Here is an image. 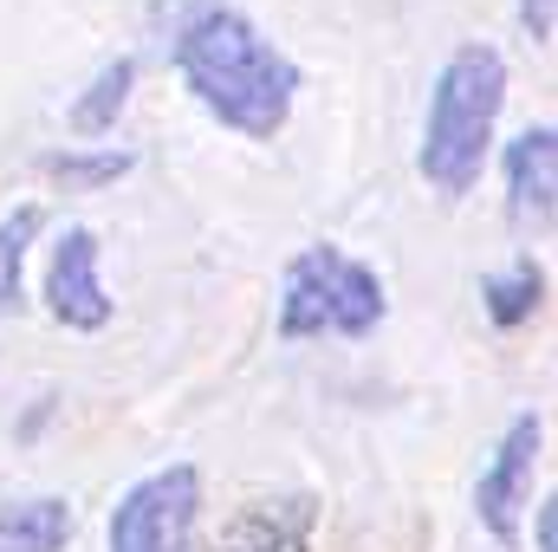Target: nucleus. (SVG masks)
<instances>
[{
	"instance_id": "nucleus-1",
	"label": "nucleus",
	"mask_w": 558,
	"mask_h": 552,
	"mask_svg": "<svg viewBox=\"0 0 558 552\" xmlns=\"http://www.w3.org/2000/svg\"><path fill=\"white\" fill-rule=\"evenodd\" d=\"M169 65L182 79V92L202 105V118H215L221 131L247 143H274L292 124V105L305 92L299 59L260 33L254 13H241L228 0H202L182 13V26L169 39Z\"/></svg>"
},
{
	"instance_id": "nucleus-3",
	"label": "nucleus",
	"mask_w": 558,
	"mask_h": 552,
	"mask_svg": "<svg viewBox=\"0 0 558 552\" xmlns=\"http://www.w3.org/2000/svg\"><path fill=\"white\" fill-rule=\"evenodd\" d=\"M390 312L384 274L338 241H312L286 261L279 274V338L312 345V338H371Z\"/></svg>"
},
{
	"instance_id": "nucleus-8",
	"label": "nucleus",
	"mask_w": 558,
	"mask_h": 552,
	"mask_svg": "<svg viewBox=\"0 0 558 552\" xmlns=\"http://www.w3.org/2000/svg\"><path fill=\"white\" fill-rule=\"evenodd\" d=\"M312 533H318L312 494H267V501H247L208 552H312Z\"/></svg>"
},
{
	"instance_id": "nucleus-12",
	"label": "nucleus",
	"mask_w": 558,
	"mask_h": 552,
	"mask_svg": "<svg viewBox=\"0 0 558 552\" xmlns=\"http://www.w3.org/2000/svg\"><path fill=\"white\" fill-rule=\"evenodd\" d=\"M39 169L52 176V182H65V189H111L118 176H131L137 169V149H118V143H65V149H46L39 156Z\"/></svg>"
},
{
	"instance_id": "nucleus-5",
	"label": "nucleus",
	"mask_w": 558,
	"mask_h": 552,
	"mask_svg": "<svg viewBox=\"0 0 558 552\" xmlns=\"http://www.w3.org/2000/svg\"><path fill=\"white\" fill-rule=\"evenodd\" d=\"M539 448H546V416L520 410L494 455L481 461V481H474V520L487 527V540L500 547H520V514H526V494H533V468H539Z\"/></svg>"
},
{
	"instance_id": "nucleus-10",
	"label": "nucleus",
	"mask_w": 558,
	"mask_h": 552,
	"mask_svg": "<svg viewBox=\"0 0 558 552\" xmlns=\"http://www.w3.org/2000/svg\"><path fill=\"white\" fill-rule=\"evenodd\" d=\"M131 85H137V59L124 52V59H105L98 72H92V85L72 98V111H65V124H72V137H111L118 131V118H124V105H131Z\"/></svg>"
},
{
	"instance_id": "nucleus-13",
	"label": "nucleus",
	"mask_w": 558,
	"mask_h": 552,
	"mask_svg": "<svg viewBox=\"0 0 558 552\" xmlns=\"http://www.w3.org/2000/svg\"><path fill=\"white\" fill-rule=\"evenodd\" d=\"M46 235V208L39 202H20L0 215V312H20L26 299V261H33V241Z\"/></svg>"
},
{
	"instance_id": "nucleus-2",
	"label": "nucleus",
	"mask_w": 558,
	"mask_h": 552,
	"mask_svg": "<svg viewBox=\"0 0 558 552\" xmlns=\"http://www.w3.org/2000/svg\"><path fill=\"white\" fill-rule=\"evenodd\" d=\"M500 111H507V52L487 46V39L454 46L435 72V85H428L422 143H416V176L441 202L474 195V182L494 156Z\"/></svg>"
},
{
	"instance_id": "nucleus-11",
	"label": "nucleus",
	"mask_w": 558,
	"mask_h": 552,
	"mask_svg": "<svg viewBox=\"0 0 558 552\" xmlns=\"http://www.w3.org/2000/svg\"><path fill=\"white\" fill-rule=\"evenodd\" d=\"M539 305H546V267H539L533 254H520L513 267H500V274L481 279V312H487L494 332H520Z\"/></svg>"
},
{
	"instance_id": "nucleus-14",
	"label": "nucleus",
	"mask_w": 558,
	"mask_h": 552,
	"mask_svg": "<svg viewBox=\"0 0 558 552\" xmlns=\"http://www.w3.org/2000/svg\"><path fill=\"white\" fill-rule=\"evenodd\" d=\"M520 7V26H526V39L533 46H553L558 33V0H513Z\"/></svg>"
},
{
	"instance_id": "nucleus-4",
	"label": "nucleus",
	"mask_w": 558,
	"mask_h": 552,
	"mask_svg": "<svg viewBox=\"0 0 558 552\" xmlns=\"http://www.w3.org/2000/svg\"><path fill=\"white\" fill-rule=\"evenodd\" d=\"M195 527H202V468L169 461L124 488L105 540L111 552H195Z\"/></svg>"
},
{
	"instance_id": "nucleus-6",
	"label": "nucleus",
	"mask_w": 558,
	"mask_h": 552,
	"mask_svg": "<svg viewBox=\"0 0 558 552\" xmlns=\"http://www.w3.org/2000/svg\"><path fill=\"white\" fill-rule=\"evenodd\" d=\"M46 312L65 325V332H105L118 319V299L105 286V248L85 221L59 228L52 254H46V286H39Z\"/></svg>"
},
{
	"instance_id": "nucleus-7",
	"label": "nucleus",
	"mask_w": 558,
	"mask_h": 552,
	"mask_svg": "<svg viewBox=\"0 0 558 552\" xmlns=\"http://www.w3.org/2000/svg\"><path fill=\"white\" fill-rule=\"evenodd\" d=\"M507 169V215L533 235H553L558 215V131L553 124H526L500 156Z\"/></svg>"
},
{
	"instance_id": "nucleus-9",
	"label": "nucleus",
	"mask_w": 558,
	"mask_h": 552,
	"mask_svg": "<svg viewBox=\"0 0 558 552\" xmlns=\"http://www.w3.org/2000/svg\"><path fill=\"white\" fill-rule=\"evenodd\" d=\"M78 540V507L65 494L0 501V552H65Z\"/></svg>"
},
{
	"instance_id": "nucleus-15",
	"label": "nucleus",
	"mask_w": 558,
	"mask_h": 552,
	"mask_svg": "<svg viewBox=\"0 0 558 552\" xmlns=\"http://www.w3.org/2000/svg\"><path fill=\"white\" fill-rule=\"evenodd\" d=\"M533 547H539V552H558V501H553V494L533 507Z\"/></svg>"
}]
</instances>
